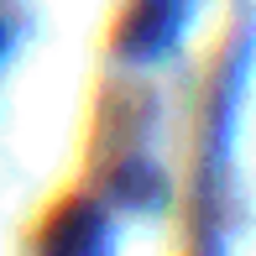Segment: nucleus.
<instances>
[{"label":"nucleus","mask_w":256,"mask_h":256,"mask_svg":"<svg viewBox=\"0 0 256 256\" xmlns=\"http://www.w3.org/2000/svg\"><path fill=\"white\" fill-rule=\"evenodd\" d=\"M188 0H136V16L126 26V48L131 52H152L172 37V26L183 21Z\"/></svg>","instance_id":"obj_1"}]
</instances>
